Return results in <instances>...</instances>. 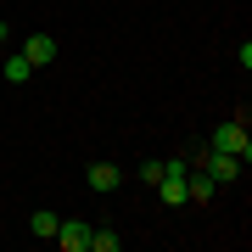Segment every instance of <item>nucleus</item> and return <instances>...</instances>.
Masks as SVG:
<instances>
[{
    "instance_id": "1",
    "label": "nucleus",
    "mask_w": 252,
    "mask_h": 252,
    "mask_svg": "<svg viewBox=\"0 0 252 252\" xmlns=\"http://www.w3.org/2000/svg\"><path fill=\"white\" fill-rule=\"evenodd\" d=\"M207 146H213V152H224V157H241V162L252 157V140H247V124H241V118H230V124H219Z\"/></svg>"
},
{
    "instance_id": "2",
    "label": "nucleus",
    "mask_w": 252,
    "mask_h": 252,
    "mask_svg": "<svg viewBox=\"0 0 252 252\" xmlns=\"http://www.w3.org/2000/svg\"><path fill=\"white\" fill-rule=\"evenodd\" d=\"M51 241H62V252H84L90 247V224H84V219H62Z\"/></svg>"
},
{
    "instance_id": "3",
    "label": "nucleus",
    "mask_w": 252,
    "mask_h": 252,
    "mask_svg": "<svg viewBox=\"0 0 252 252\" xmlns=\"http://www.w3.org/2000/svg\"><path fill=\"white\" fill-rule=\"evenodd\" d=\"M23 56H28V67H45V62H56V39L51 34H28Z\"/></svg>"
},
{
    "instance_id": "4",
    "label": "nucleus",
    "mask_w": 252,
    "mask_h": 252,
    "mask_svg": "<svg viewBox=\"0 0 252 252\" xmlns=\"http://www.w3.org/2000/svg\"><path fill=\"white\" fill-rule=\"evenodd\" d=\"M90 190H118V168L112 162H90Z\"/></svg>"
},
{
    "instance_id": "5",
    "label": "nucleus",
    "mask_w": 252,
    "mask_h": 252,
    "mask_svg": "<svg viewBox=\"0 0 252 252\" xmlns=\"http://www.w3.org/2000/svg\"><path fill=\"white\" fill-rule=\"evenodd\" d=\"M0 73H6L11 84H28V79H34V67H28V56H6V62H0Z\"/></svg>"
},
{
    "instance_id": "6",
    "label": "nucleus",
    "mask_w": 252,
    "mask_h": 252,
    "mask_svg": "<svg viewBox=\"0 0 252 252\" xmlns=\"http://www.w3.org/2000/svg\"><path fill=\"white\" fill-rule=\"evenodd\" d=\"M56 224H62V219H56V213H45V207H39V213L28 219V230H34L39 241H51V235H56Z\"/></svg>"
},
{
    "instance_id": "7",
    "label": "nucleus",
    "mask_w": 252,
    "mask_h": 252,
    "mask_svg": "<svg viewBox=\"0 0 252 252\" xmlns=\"http://www.w3.org/2000/svg\"><path fill=\"white\" fill-rule=\"evenodd\" d=\"M124 247V235H112V230H90V247L84 252H118Z\"/></svg>"
}]
</instances>
